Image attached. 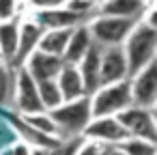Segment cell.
Here are the masks:
<instances>
[{
  "label": "cell",
  "mask_w": 157,
  "mask_h": 155,
  "mask_svg": "<svg viewBox=\"0 0 157 155\" xmlns=\"http://www.w3.org/2000/svg\"><path fill=\"white\" fill-rule=\"evenodd\" d=\"M50 114H52V118L56 123L58 138L82 136V131L86 129L88 121L93 118L90 99H88V95H84V97H78V99L63 101L60 106L50 110Z\"/></svg>",
  "instance_id": "2"
},
{
  "label": "cell",
  "mask_w": 157,
  "mask_h": 155,
  "mask_svg": "<svg viewBox=\"0 0 157 155\" xmlns=\"http://www.w3.org/2000/svg\"><path fill=\"white\" fill-rule=\"evenodd\" d=\"M67 0H26V7H28V13L33 11H43V9H56V7H63Z\"/></svg>",
  "instance_id": "28"
},
{
  "label": "cell",
  "mask_w": 157,
  "mask_h": 155,
  "mask_svg": "<svg viewBox=\"0 0 157 155\" xmlns=\"http://www.w3.org/2000/svg\"><path fill=\"white\" fill-rule=\"evenodd\" d=\"M116 149H121L127 155H157V142L146 140V138H136V136H127L125 140H121L118 144H114Z\"/></svg>",
  "instance_id": "21"
},
{
  "label": "cell",
  "mask_w": 157,
  "mask_h": 155,
  "mask_svg": "<svg viewBox=\"0 0 157 155\" xmlns=\"http://www.w3.org/2000/svg\"><path fill=\"white\" fill-rule=\"evenodd\" d=\"M37 88H39V99H41V106H43V110H54L56 106H60L65 99H63V95H60V88H58V84H56V80L52 78V80H41V82H37Z\"/></svg>",
  "instance_id": "22"
},
{
  "label": "cell",
  "mask_w": 157,
  "mask_h": 155,
  "mask_svg": "<svg viewBox=\"0 0 157 155\" xmlns=\"http://www.w3.org/2000/svg\"><path fill=\"white\" fill-rule=\"evenodd\" d=\"M116 118L129 136L157 142V112H155V108H144V106L131 103L125 110H121L116 114Z\"/></svg>",
  "instance_id": "6"
},
{
  "label": "cell",
  "mask_w": 157,
  "mask_h": 155,
  "mask_svg": "<svg viewBox=\"0 0 157 155\" xmlns=\"http://www.w3.org/2000/svg\"><path fill=\"white\" fill-rule=\"evenodd\" d=\"M129 80V67L127 58L121 45L114 48H101V60H99V86L114 84Z\"/></svg>",
  "instance_id": "8"
},
{
  "label": "cell",
  "mask_w": 157,
  "mask_h": 155,
  "mask_svg": "<svg viewBox=\"0 0 157 155\" xmlns=\"http://www.w3.org/2000/svg\"><path fill=\"white\" fill-rule=\"evenodd\" d=\"M108 155H127V153H123V151H121V149H116V146H110Z\"/></svg>",
  "instance_id": "31"
},
{
  "label": "cell",
  "mask_w": 157,
  "mask_h": 155,
  "mask_svg": "<svg viewBox=\"0 0 157 155\" xmlns=\"http://www.w3.org/2000/svg\"><path fill=\"white\" fill-rule=\"evenodd\" d=\"M144 9H146L144 0H99L97 2V13L114 15V17H129V20H140Z\"/></svg>",
  "instance_id": "14"
},
{
  "label": "cell",
  "mask_w": 157,
  "mask_h": 155,
  "mask_svg": "<svg viewBox=\"0 0 157 155\" xmlns=\"http://www.w3.org/2000/svg\"><path fill=\"white\" fill-rule=\"evenodd\" d=\"M84 138L88 140H97L101 144L114 146L121 140H125L129 134L125 131V127L118 123L116 116H93L86 125V129L82 131Z\"/></svg>",
  "instance_id": "10"
},
{
  "label": "cell",
  "mask_w": 157,
  "mask_h": 155,
  "mask_svg": "<svg viewBox=\"0 0 157 155\" xmlns=\"http://www.w3.org/2000/svg\"><path fill=\"white\" fill-rule=\"evenodd\" d=\"M26 11H28L26 0H0V22H2V20H11V17L28 15Z\"/></svg>",
  "instance_id": "25"
},
{
  "label": "cell",
  "mask_w": 157,
  "mask_h": 155,
  "mask_svg": "<svg viewBox=\"0 0 157 155\" xmlns=\"http://www.w3.org/2000/svg\"><path fill=\"white\" fill-rule=\"evenodd\" d=\"M90 110L93 116H116L121 110L131 106V91H129V80L97 86L90 95Z\"/></svg>",
  "instance_id": "4"
},
{
  "label": "cell",
  "mask_w": 157,
  "mask_h": 155,
  "mask_svg": "<svg viewBox=\"0 0 157 155\" xmlns=\"http://www.w3.org/2000/svg\"><path fill=\"white\" fill-rule=\"evenodd\" d=\"M84 136H71V138H60L54 146L48 149V155H75Z\"/></svg>",
  "instance_id": "24"
},
{
  "label": "cell",
  "mask_w": 157,
  "mask_h": 155,
  "mask_svg": "<svg viewBox=\"0 0 157 155\" xmlns=\"http://www.w3.org/2000/svg\"><path fill=\"white\" fill-rule=\"evenodd\" d=\"M9 106H13L15 114H30V112L43 110L41 99H39L37 80L24 67L13 69V95H11Z\"/></svg>",
  "instance_id": "5"
},
{
  "label": "cell",
  "mask_w": 157,
  "mask_h": 155,
  "mask_svg": "<svg viewBox=\"0 0 157 155\" xmlns=\"http://www.w3.org/2000/svg\"><path fill=\"white\" fill-rule=\"evenodd\" d=\"M20 118L30 125L33 129L41 131V134H48V136H56L58 138V129H56V123L52 118V114L48 110H39V112H30V114H20Z\"/></svg>",
  "instance_id": "20"
},
{
  "label": "cell",
  "mask_w": 157,
  "mask_h": 155,
  "mask_svg": "<svg viewBox=\"0 0 157 155\" xmlns=\"http://www.w3.org/2000/svg\"><path fill=\"white\" fill-rule=\"evenodd\" d=\"M65 7L71 9V11H75L78 15H82V17L88 22V20L97 13V0H67Z\"/></svg>",
  "instance_id": "26"
},
{
  "label": "cell",
  "mask_w": 157,
  "mask_h": 155,
  "mask_svg": "<svg viewBox=\"0 0 157 155\" xmlns=\"http://www.w3.org/2000/svg\"><path fill=\"white\" fill-rule=\"evenodd\" d=\"M0 155H11V153H9V149H5V151H2V153H0Z\"/></svg>",
  "instance_id": "32"
},
{
  "label": "cell",
  "mask_w": 157,
  "mask_h": 155,
  "mask_svg": "<svg viewBox=\"0 0 157 155\" xmlns=\"http://www.w3.org/2000/svg\"><path fill=\"white\" fill-rule=\"evenodd\" d=\"M99 60H101V48L93 43V45L86 50V54L75 63L78 71H80V78H82V82H84L86 95H90V93L99 86Z\"/></svg>",
  "instance_id": "13"
},
{
  "label": "cell",
  "mask_w": 157,
  "mask_h": 155,
  "mask_svg": "<svg viewBox=\"0 0 157 155\" xmlns=\"http://www.w3.org/2000/svg\"><path fill=\"white\" fill-rule=\"evenodd\" d=\"M28 15H30L43 30H52V28H73V26L86 22L82 15H78L75 11L67 9L65 5H63V7H56V9L33 11V13H28Z\"/></svg>",
  "instance_id": "12"
},
{
  "label": "cell",
  "mask_w": 157,
  "mask_h": 155,
  "mask_svg": "<svg viewBox=\"0 0 157 155\" xmlns=\"http://www.w3.org/2000/svg\"><path fill=\"white\" fill-rule=\"evenodd\" d=\"M13 95V69L0 58V106H9Z\"/></svg>",
  "instance_id": "23"
},
{
  "label": "cell",
  "mask_w": 157,
  "mask_h": 155,
  "mask_svg": "<svg viewBox=\"0 0 157 155\" xmlns=\"http://www.w3.org/2000/svg\"><path fill=\"white\" fill-rule=\"evenodd\" d=\"M9 153H11V155H30V146H28L26 142L17 140V142L9 149Z\"/></svg>",
  "instance_id": "29"
},
{
  "label": "cell",
  "mask_w": 157,
  "mask_h": 155,
  "mask_svg": "<svg viewBox=\"0 0 157 155\" xmlns=\"http://www.w3.org/2000/svg\"><path fill=\"white\" fill-rule=\"evenodd\" d=\"M90 45H93V39H90V33H88L86 22L73 26L71 28V35H69V41H67V48L63 52V60L69 63V65H75L86 54V50Z\"/></svg>",
  "instance_id": "15"
},
{
  "label": "cell",
  "mask_w": 157,
  "mask_h": 155,
  "mask_svg": "<svg viewBox=\"0 0 157 155\" xmlns=\"http://www.w3.org/2000/svg\"><path fill=\"white\" fill-rule=\"evenodd\" d=\"M97 2H99V0H97Z\"/></svg>",
  "instance_id": "33"
},
{
  "label": "cell",
  "mask_w": 157,
  "mask_h": 155,
  "mask_svg": "<svg viewBox=\"0 0 157 155\" xmlns=\"http://www.w3.org/2000/svg\"><path fill=\"white\" fill-rule=\"evenodd\" d=\"M71 28H52V30H43L41 39H39V50L48 52V54H56L63 58V52L67 48Z\"/></svg>",
  "instance_id": "19"
},
{
  "label": "cell",
  "mask_w": 157,
  "mask_h": 155,
  "mask_svg": "<svg viewBox=\"0 0 157 155\" xmlns=\"http://www.w3.org/2000/svg\"><path fill=\"white\" fill-rule=\"evenodd\" d=\"M138 20H129V17H114V15H101L95 13L86 26L90 33V39L95 45L99 48H114V45H123V41L127 39L129 30L133 28Z\"/></svg>",
  "instance_id": "3"
},
{
  "label": "cell",
  "mask_w": 157,
  "mask_h": 155,
  "mask_svg": "<svg viewBox=\"0 0 157 155\" xmlns=\"http://www.w3.org/2000/svg\"><path fill=\"white\" fill-rule=\"evenodd\" d=\"M63 65H65V60H63L60 56L48 54V52H43V50L37 48V50L24 60L22 67H24L37 82H41V80H52V78H56Z\"/></svg>",
  "instance_id": "11"
},
{
  "label": "cell",
  "mask_w": 157,
  "mask_h": 155,
  "mask_svg": "<svg viewBox=\"0 0 157 155\" xmlns=\"http://www.w3.org/2000/svg\"><path fill=\"white\" fill-rule=\"evenodd\" d=\"M131 103L144 108H157V58L138 73L129 76Z\"/></svg>",
  "instance_id": "7"
},
{
  "label": "cell",
  "mask_w": 157,
  "mask_h": 155,
  "mask_svg": "<svg viewBox=\"0 0 157 155\" xmlns=\"http://www.w3.org/2000/svg\"><path fill=\"white\" fill-rule=\"evenodd\" d=\"M9 123H11V127L17 131L20 140L26 142L28 146H45V149H50V146H54V144L60 140V138H56V136H48V134H41V131L33 129V127L26 125V123L20 118V114H15V112L9 116Z\"/></svg>",
  "instance_id": "17"
},
{
  "label": "cell",
  "mask_w": 157,
  "mask_h": 155,
  "mask_svg": "<svg viewBox=\"0 0 157 155\" xmlns=\"http://www.w3.org/2000/svg\"><path fill=\"white\" fill-rule=\"evenodd\" d=\"M54 80H56V84H58L60 95H63L65 101H69V99H78V97H84V95H86V91H84V82H82L80 71H78L75 65L65 63Z\"/></svg>",
  "instance_id": "16"
},
{
  "label": "cell",
  "mask_w": 157,
  "mask_h": 155,
  "mask_svg": "<svg viewBox=\"0 0 157 155\" xmlns=\"http://www.w3.org/2000/svg\"><path fill=\"white\" fill-rule=\"evenodd\" d=\"M30 155H48L45 146H30Z\"/></svg>",
  "instance_id": "30"
},
{
  "label": "cell",
  "mask_w": 157,
  "mask_h": 155,
  "mask_svg": "<svg viewBox=\"0 0 157 155\" xmlns=\"http://www.w3.org/2000/svg\"><path fill=\"white\" fill-rule=\"evenodd\" d=\"M108 151H110L108 144H101V142H97V140L84 138L75 155H108Z\"/></svg>",
  "instance_id": "27"
},
{
  "label": "cell",
  "mask_w": 157,
  "mask_h": 155,
  "mask_svg": "<svg viewBox=\"0 0 157 155\" xmlns=\"http://www.w3.org/2000/svg\"><path fill=\"white\" fill-rule=\"evenodd\" d=\"M41 33H43V28H41L30 15H22V20H20V33H17V48H15L13 58L9 60V67H11V69L22 67L24 60L39 48Z\"/></svg>",
  "instance_id": "9"
},
{
  "label": "cell",
  "mask_w": 157,
  "mask_h": 155,
  "mask_svg": "<svg viewBox=\"0 0 157 155\" xmlns=\"http://www.w3.org/2000/svg\"><path fill=\"white\" fill-rule=\"evenodd\" d=\"M20 20L22 17H11L0 22V58L9 63L15 54L17 48V33H20Z\"/></svg>",
  "instance_id": "18"
},
{
  "label": "cell",
  "mask_w": 157,
  "mask_h": 155,
  "mask_svg": "<svg viewBox=\"0 0 157 155\" xmlns=\"http://www.w3.org/2000/svg\"><path fill=\"white\" fill-rule=\"evenodd\" d=\"M121 48L127 58L129 76L138 73L140 69H144L148 63L157 58V28L138 20Z\"/></svg>",
  "instance_id": "1"
}]
</instances>
